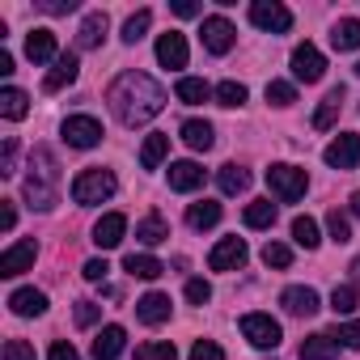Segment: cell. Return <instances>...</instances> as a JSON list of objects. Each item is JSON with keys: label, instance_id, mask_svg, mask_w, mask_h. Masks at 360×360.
Listing matches in <instances>:
<instances>
[{"label": "cell", "instance_id": "1", "mask_svg": "<svg viewBox=\"0 0 360 360\" xmlns=\"http://www.w3.org/2000/svg\"><path fill=\"white\" fill-rule=\"evenodd\" d=\"M106 102H110V110H115V119H119L123 127H140V123L157 119L169 98H165V89H161L148 72H123V77L110 85Z\"/></svg>", "mask_w": 360, "mask_h": 360}, {"label": "cell", "instance_id": "2", "mask_svg": "<svg viewBox=\"0 0 360 360\" xmlns=\"http://www.w3.org/2000/svg\"><path fill=\"white\" fill-rule=\"evenodd\" d=\"M26 200H30V208H39V212L56 208V200H60V161H56L51 148H34V153H30Z\"/></svg>", "mask_w": 360, "mask_h": 360}, {"label": "cell", "instance_id": "3", "mask_svg": "<svg viewBox=\"0 0 360 360\" xmlns=\"http://www.w3.org/2000/svg\"><path fill=\"white\" fill-rule=\"evenodd\" d=\"M115 174L110 169H102V165H89V169H81L77 178H72V200L81 204V208H89V204H102V200H110L115 195Z\"/></svg>", "mask_w": 360, "mask_h": 360}, {"label": "cell", "instance_id": "4", "mask_svg": "<svg viewBox=\"0 0 360 360\" xmlns=\"http://www.w3.org/2000/svg\"><path fill=\"white\" fill-rule=\"evenodd\" d=\"M267 187H271V195H276L280 204H297V200L309 191V178H305V169H301V165L276 161V165L267 169Z\"/></svg>", "mask_w": 360, "mask_h": 360}, {"label": "cell", "instance_id": "5", "mask_svg": "<svg viewBox=\"0 0 360 360\" xmlns=\"http://www.w3.org/2000/svg\"><path fill=\"white\" fill-rule=\"evenodd\" d=\"M242 335H246V343H255L259 352H276L280 347V322L271 318V314H242Z\"/></svg>", "mask_w": 360, "mask_h": 360}, {"label": "cell", "instance_id": "6", "mask_svg": "<svg viewBox=\"0 0 360 360\" xmlns=\"http://www.w3.org/2000/svg\"><path fill=\"white\" fill-rule=\"evenodd\" d=\"M60 136H64L68 148H98L102 144V123L94 115H68L64 127H60Z\"/></svg>", "mask_w": 360, "mask_h": 360}, {"label": "cell", "instance_id": "7", "mask_svg": "<svg viewBox=\"0 0 360 360\" xmlns=\"http://www.w3.org/2000/svg\"><path fill=\"white\" fill-rule=\"evenodd\" d=\"M250 22L267 34H288L292 30V13L280 5V0H255L250 5Z\"/></svg>", "mask_w": 360, "mask_h": 360}, {"label": "cell", "instance_id": "8", "mask_svg": "<svg viewBox=\"0 0 360 360\" xmlns=\"http://www.w3.org/2000/svg\"><path fill=\"white\" fill-rule=\"evenodd\" d=\"M292 77L305 81V85H314V81L326 77V60H322V51H318L314 43H301V47L292 51Z\"/></svg>", "mask_w": 360, "mask_h": 360}, {"label": "cell", "instance_id": "9", "mask_svg": "<svg viewBox=\"0 0 360 360\" xmlns=\"http://www.w3.org/2000/svg\"><path fill=\"white\" fill-rule=\"evenodd\" d=\"M246 259H250V250H246L242 238H221V242L212 246V255H208V267H212V271H238Z\"/></svg>", "mask_w": 360, "mask_h": 360}, {"label": "cell", "instance_id": "10", "mask_svg": "<svg viewBox=\"0 0 360 360\" xmlns=\"http://www.w3.org/2000/svg\"><path fill=\"white\" fill-rule=\"evenodd\" d=\"M322 157H326V165H335V169H356V165H360V136H356V131L335 136Z\"/></svg>", "mask_w": 360, "mask_h": 360}, {"label": "cell", "instance_id": "11", "mask_svg": "<svg viewBox=\"0 0 360 360\" xmlns=\"http://www.w3.org/2000/svg\"><path fill=\"white\" fill-rule=\"evenodd\" d=\"M204 47L212 51V56H229L233 51V43H238V30H233V22H225V18H204Z\"/></svg>", "mask_w": 360, "mask_h": 360}, {"label": "cell", "instance_id": "12", "mask_svg": "<svg viewBox=\"0 0 360 360\" xmlns=\"http://www.w3.org/2000/svg\"><path fill=\"white\" fill-rule=\"evenodd\" d=\"M280 305L292 314V318H314L322 305H318V292L309 288V284H292V288H284L280 292Z\"/></svg>", "mask_w": 360, "mask_h": 360}, {"label": "cell", "instance_id": "13", "mask_svg": "<svg viewBox=\"0 0 360 360\" xmlns=\"http://www.w3.org/2000/svg\"><path fill=\"white\" fill-rule=\"evenodd\" d=\"M34 259H39L34 242H13L5 255H0V276H22V271L34 267Z\"/></svg>", "mask_w": 360, "mask_h": 360}, {"label": "cell", "instance_id": "14", "mask_svg": "<svg viewBox=\"0 0 360 360\" xmlns=\"http://www.w3.org/2000/svg\"><path fill=\"white\" fill-rule=\"evenodd\" d=\"M204 187V165L195 161H169V191H200Z\"/></svg>", "mask_w": 360, "mask_h": 360}, {"label": "cell", "instance_id": "15", "mask_svg": "<svg viewBox=\"0 0 360 360\" xmlns=\"http://www.w3.org/2000/svg\"><path fill=\"white\" fill-rule=\"evenodd\" d=\"M157 60L165 68H187V34H178V30H165L157 39Z\"/></svg>", "mask_w": 360, "mask_h": 360}, {"label": "cell", "instance_id": "16", "mask_svg": "<svg viewBox=\"0 0 360 360\" xmlns=\"http://www.w3.org/2000/svg\"><path fill=\"white\" fill-rule=\"evenodd\" d=\"M123 347H127V330L110 322V326H102L98 339H94V360H119Z\"/></svg>", "mask_w": 360, "mask_h": 360}, {"label": "cell", "instance_id": "17", "mask_svg": "<svg viewBox=\"0 0 360 360\" xmlns=\"http://www.w3.org/2000/svg\"><path fill=\"white\" fill-rule=\"evenodd\" d=\"M26 56H30V64H51V60H60V51H56V34H51L47 26L30 30V34H26Z\"/></svg>", "mask_w": 360, "mask_h": 360}, {"label": "cell", "instance_id": "18", "mask_svg": "<svg viewBox=\"0 0 360 360\" xmlns=\"http://www.w3.org/2000/svg\"><path fill=\"white\" fill-rule=\"evenodd\" d=\"M77 72H81L77 56H72V51H64V56H60V60L51 64V72L43 77V89H47V94H60L64 85H72V81H77Z\"/></svg>", "mask_w": 360, "mask_h": 360}, {"label": "cell", "instance_id": "19", "mask_svg": "<svg viewBox=\"0 0 360 360\" xmlns=\"http://www.w3.org/2000/svg\"><path fill=\"white\" fill-rule=\"evenodd\" d=\"M123 233H127V217H123V212H106V217L94 225V242H98L102 250H115V246L123 242Z\"/></svg>", "mask_w": 360, "mask_h": 360}, {"label": "cell", "instance_id": "20", "mask_svg": "<svg viewBox=\"0 0 360 360\" xmlns=\"http://www.w3.org/2000/svg\"><path fill=\"white\" fill-rule=\"evenodd\" d=\"M169 297L165 292H144L140 301H136V318L140 322H148V326H161V322H169Z\"/></svg>", "mask_w": 360, "mask_h": 360}, {"label": "cell", "instance_id": "21", "mask_svg": "<svg viewBox=\"0 0 360 360\" xmlns=\"http://www.w3.org/2000/svg\"><path fill=\"white\" fill-rule=\"evenodd\" d=\"M9 305H13L18 318H39V314H47V292H39V288H18V292L9 297Z\"/></svg>", "mask_w": 360, "mask_h": 360}, {"label": "cell", "instance_id": "22", "mask_svg": "<svg viewBox=\"0 0 360 360\" xmlns=\"http://www.w3.org/2000/svg\"><path fill=\"white\" fill-rule=\"evenodd\" d=\"M335 356H339V339L326 330H318L301 343V360H335Z\"/></svg>", "mask_w": 360, "mask_h": 360}, {"label": "cell", "instance_id": "23", "mask_svg": "<svg viewBox=\"0 0 360 360\" xmlns=\"http://www.w3.org/2000/svg\"><path fill=\"white\" fill-rule=\"evenodd\" d=\"M212 140H217V136H212V123H208V119H187V123H183V144H187V148L208 153Z\"/></svg>", "mask_w": 360, "mask_h": 360}, {"label": "cell", "instance_id": "24", "mask_svg": "<svg viewBox=\"0 0 360 360\" xmlns=\"http://www.w3.org/2000/svg\"><path fill=\"white\" fill-rule=\"evenodd\" d=\"M174 94H178V102H187V106H200V102L217 98V89L208 81H200V77H183V81L174 85Z\"/></svg>", "mask_w": 360, "mask_h": 360}, {"label": "cell", "instance_id": "25", "mask_svg": "<svg viewBox=\"0 0 360 360\" xmlns=\"http://www.w3.org/2000/svg\"><path fill=\"white\" fill-rule=\"evenodd\" d=\"M106 26H110V22H106V13H89V18L81 22V30H77V47H81V51L98 47V43L106 39Z\"/></svg>", "mask_w": 360, "mask_h": 360}, {"label": "cell", "instance_id": "26", "mask_svg": "<svg viewBox=\"0 0 360 360\" xmlns=\"http://www.w3.org/2000/svg\"><path fill=\"white\" fill-rule=\"evenodd\" d=\"M169 157V136H161V131H153L144 144H140V165L144 169H157L161 161Z\"/></svg>", "mask_w": 360, "mask_h": 360}, {"label": "cell", "instance_id": "27", "mask_svg": "<svg viewBox=\"0 0 360 360\" xmlns=\"http://www.w3.org/2000/svg\"><path fill=\"white\" fill-rule=\"evenodd\" d=\"M187 225H191V229H212V225H221V204H217V200L191 204V208H187Z\"/></svg>", "mask_w": 360, "mask_h": 360}, {"label": "cell", "instance_id": "28", "mask_svg": "<svg viewBox=\"0 0 360 360\" xmlns=\"http://www.w3.org/2000/svg\"><path fill=\"white\" fill-rule=\"evenodd\" d=\"M136 238H140L144 246H161V242L169 238V225H165V217H161V212H148V217L136 225Z\"/></svg>", "mask_w": 360, "mask_h": 360}, {"label": "cell", "instance_id": "29", "mask_svg": "<svg viewBox=\"0 0 360 360\" xmlns=\"http://www.w3.org/2000/svg\"><path fill=\"white\" fill-rule=\"evenodd\" d=\"M330 43H335V51H356V47H360V18H343V22H335Z\"/></svg>", "mask_w": 360, "mask_h": 360}, {"label": "cell", "instance_id": "30", "mask_svg": "<svg viewBox=\"0 0 360 360\" xmlns=\"http://www.w3.org/2000/svg\"><path fill=\"white\" fill-rule=\"evenodd\" d=\"M339 110H343V89H330V94L322 98V106L314 110V127H318V131H326V127H335V119H339Z\"/></svg>", "mask_w": 360, "mask_h": 360}, {"label": "cell", "instance_id": "31", "mask_svg": "<svg viewBox=\"0 0 360 360\" xmlns=\"http://www.w3.org/2000/svg\"><path fill=\"white\" fill-rule=\"evenodd\" d=\"M217 183H221L225 195H242V191L250 187V174H246L242 165H221V169H217Z\"/></svg>", "mask_w": 360, "mask_h": 360}, {"label": "cell", "instance_id": "32", "mask_svg": "<svg viewBox=\"0 0 360 360\" xmlns=\"http://www.w3.org/2000/svg\"><path fill=\"white\" fill-rule=\"evenodd\" d=\"M26 110H30V98H26L22 89H13V85L0 89V115H5V119L18 123V119H26Z\"/></svg>", "mask_w": 360, "mask_h": 360}, {"label": "cell", "instance_id": "33", "mask_svg": "<svg viewBox=\"0 0 360 360\" xmlns=\"http://www.w3.org/2000/svg\"><path fill=\"white\" fill-rule=\"evenodd\" d=\"M123 267H127L136 280H157V276L165 271V263H161V259H153V255H127V259H123Z\"/></svg>", "mask_w": 360, "mask_h": 360}, {"label": "cell", "instance_id": "34", "mask_svg": "<svg viewBox=\"0 0 360 360\" xmlns=\"http://www.w3.org/2000/svg\"><path fill=\"white\" fill-rule=\"evenodd\" d=\"M242 217H246L250 229H271V225H276V204H271V200H255V204H246Z\"/></svg>", "mask_w": 360, "mask_h": 360}, {"label": "cell", "instance_id": "35", "mask_svg": "<svg viewBox=\"0 0 360 360\" xmlns=\"http://www.w3.org/2000/svg\"><path fill=\"white\" fill-rule=\"evenodd\" d=\"M292 242L305 246V250H318V242H322V238H318V221H314V217H297V221H292Z\"/></svg>", "mask_w": 360, "mask_h": 360}, {"label": "cell", "instance_id": "36", "mask_svg": "<svg viewBox=\"0 0 360 360\" xmlns=\"http://www.w3.org/2000/svg\"><path fill=\"white\" fill-rule=\"evenodd\" d=\"M136 360H178V347L169 339H153V343L136 347Z\"/></svg>", "mask_w": 360, "mask_h": 360}, {"label": "cell", "instance_id": "37", "mask_svg": "<svg viewBox=\"0 0 360 360\" xmlns=\"http://www.w3.org/2000/svg\"><path fill=\"white\" fill-rule=\"evenodd\" d=\"M148 22H153V13H148V9L131 13V18L123 22V43H140V39L148 34Z\"/></svg>", "mask_w": 360, "mask_h": 360}, {"label": "cell", "instance_id": "38", "mask_svg": "<svg viewBox=\"0 0 360 360\" xmlns=\"http://www.w3.org/2000/svg\"><path fill=\"white\" fill-rule=\"evenodd\" d=\"M242 102H246V85H242V81H221V85H217V106H229V110H233V106H242Z\"/></svg>", "mask_w": 360, "mask_h": 360}, {"label": "cell", "instance_id": "39", "mask_svg": "<svg viewBox=\"0 0 360 360\" xmlns=\"http://www.w3.org/2000/svg\"><path fill=\"white\" fill-rule=\"evenodd\" d=\"M360 305V292H356V284H339L335 292H330V309L335 314H352Z\"/></svg>", "mask_w": 360, "mask_h": 360}, {"label": "cell", "instance_id": "40", "mask_svg": "<svg viewBox=\"0 0 360 360\" xmlns=\"http://www.w3.org/2000/svg\"><path fill=\"white\" fill-rule=\"evenodd\" d=\"M267 102L271 106H292L297 102V85L292 81H267Z\"/></svg>", "mask_w": 360, "mask_h": 360}, {"label": "cell", "instance_id": "41", "mask_svg": "<svg viewBox=\"0 0 360 360\" xmlns=\"http://www.w3.org/2000/svg\"><path fill=\"white\" fill-rule=\"evenodd\" d=\"M326 229H330V238H335L339 246H343V242H352V221H347L339 208H330V212H326Z\"/></svg>", "mask_w": 360, "mask_h": 360}, {"label": "cell", "instance_id": "42", "mask_svg": "<svg viewBox=\"0 0 360 360\" xmlns=\"http://www.w3.org/2000/svg\"><path fill=\"white\" fill-rule=\"evenodd\" d=\"M263 263H267V267H280V271H284V267L292 263V250H288L284 242H267V246H263Z\"/></svg>", "mask_w": 360, "mask_h": 360}, {"label": "cell", "instance_id": "43", "mask_svg": "<svg viewBox=\"0 0 360 360\" xmlns=\"http://www.w3.org/2000/svg\"><path fill=\"white\" fill-rule=\"evenodd\" d=\"M72 318H77V326L85 330V326H94V322L102 318V305H98V301H77V309H72Z\"/></svg>", "mask_w": 360, "mask_h": 360}, {"label": "cell", "instance_id": "44", "mask_svg": "<svg viewBox=\"0 0 360 360\" xmlns=\"http://www.w3.org/2000/svg\"><path fill=\"white\" fill-rule=\"evenodd\" d=\"M335 339H339V347H352V352H360V318L343 322V326L335 330Z\"/></svg>", "mask_w": 360, "mask_h": 360}, {"label": "cell", "instance_id": "45", "mask_svg": "<svg viewBox=\"0 0 360 360\" xmlns=\"http://www.w3.org/2000/svg\"><path fill=\"white\" fill-rule=\"evenodd\" d=\"M0 174H18V140L13 136H5V148H0Z\"/></svg>", "mask_w": 360, "mask_h": 360}, {"label": "cell", "instance_id": "46", "mask_svg": "<svg viewBox=\"0 0 360 360\" xmlns=\"http://www.w3.org/2000/svg\"><path fill=\"white\" fill-rule=\"evenodd\" d=\"M187 301L191 305H208L212 301V284L208 280H187Z\"/></svg>", "mask_w": 360, "mask_h": 360}, {"label": "cell", "instance_id": "47", "mask_svg": "<svg viewBox=\"0 0 360 360\" xmlns=\"http://www.w3.org/2000/svg\"><path fill=\"white\" fill-rule=\"evenodd\" d=\"M191 360H225V352H221V343H212V339H200V343L191 347Z\"/></svg>", "mask_w": 360, "mask_h": 360}, {"label": "cell", "instance_id": "48", "mask_svg": "<svg viewBox=\"0 0 360 360\" xmlns=\"http://www.w3.org/2000/svg\"><path fill=\"white\" fill-rule=\"evenodd\" d=\"M5 360H39V356H34V347L26 339H9L5 343Z\"/></svg>", "mask_w": 360, "mask_h": 360}, {"label": "cell", "instance_id": "49", "mask_svg": "<svg viewBox=\"0 0 360 360\" xmlns=\"http://www.w3.org/2000/svg\"><path fill=\"white\" fill-rule=\"evenodd\" d=\"M39 9H43V13H51V18H64V13H72V9H77V0H39Z\"/></svg>", "mask_w": 360, "mask_h": 360}, {"label": "cell", "instance_id": "50", "mask_svg": "<svg viewBox=\"0 0 360 360\" xmlns=\"http://www.w3.org/2000/svg\"><path fill=\"white\" fill-rule=\"evenodd\" d=\"M106 271H110V263H106V259H89V263H85V280H89V284H102V280H106Z\"/></svg>", "mask_w": 360, "mask_h": 360}, {"label": "cell", "instance_id": "51", "mask_svg": "<svg viewBox=\"0 0 360 360\" xmlns=\"http://www.w3.org/2000/svg\"><path fill=\"white\" fill-rule=\"evenodd\" d=\"M47 360H81V356H77V347H72L68 339H56L51 352H47Z\"/></svg>", "mask_w": 360, "mask_h": 360}, {"label": "cell", "instance_id": "52", "mask_svg": "<svg viewBox=\"0 0 360 360\" xmlns=\"http://www.w3.org/2000/svg\"><path fill=\"white\" fill-rule=\"evenodd\" d=\"M174 18H200V5H195V0H174Z\"/></svg>", "mask_w": 360, "mask_h": 360}, {"label": "cell", "instance_id": "53", "mask_svg": "<svg viewBox=\"0 0 360 360\" xmlns=\"http://www.w3.org/2000/svg\"><path fill=\"white\" fill-rule=\"evenodd\" d=\"M13 225H18V212H13V204H9V200H0V229L9 233Z\"/></svg>", "mask_w": 360, "mask_h": 360}, {"label": "cell", "instance_id": "54", "mask_svg": "<svg viewBox=\"0 0 360 360\" xmlns=\"http://www.w3.org/2000/svg\"><path fill=\"white\" fill-rule=\"evenodd\" d=\"M13 72V56L9 51H0V77H9Z\"/></svg>", "mask_w": 360, "mask_h": 360}, {"label": "cell", "instance_id": "55", "mask_svg": "<svg viewBox=\"0 0 360 360\" xmlns=\"http://www.w3.org/2000/svg\"><path fill=\"white\" fill-rule=\"evenodd\" d=\"M352 212H356V217H360V191H356V195H352Z\"/></svg>", "mask_w": 360, "mask_h": 360}, {"label": "cell", "instance_id": "56", "mask_svg": "<svg viewBox=\"0 0 360 360\" xmlns=\"http://www.w3.org/2000/svg\"><path fill=\"white\" fill-rule=\"evenodd\" d=\"M352 271H356V280H360V259H356V263H352Z\"/></svg>", "mask_w": 360, "mask_h": 360}, {"label": "cell", "instance_id": "57", "mask_svg": "<svg viewBox=\"0 0 360 360\" xmlns=\"http://www.w3.org/2000/svg\"><path fill=\"white\" fill-rule=\"evenodd\" d=\"M356 77H360V64H356Z\"/></svg>", "mask_w": 360, "mask_h": 360}]
</instances>
